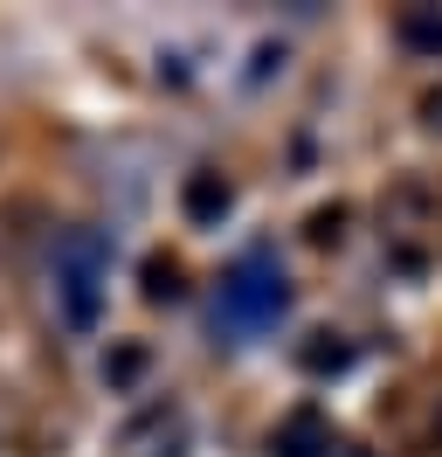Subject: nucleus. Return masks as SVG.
Returning <instances> with one entry per match:
<instances>
[{
    "mask_svg": "<svg viewBox=\"0 0 442 457\" xmlns=\"http://www.w3.org/2000/svg\"><path fill=\"white\" fill-rule=\"evenodd\" d=\"M49 291H55V312L70 333H90L104 319L110 298V243L97 228H70L55 236V257H49Z\"/></svg>",
    "mask_w": 442,
    "mask_h": 457,
    "instance_id": "obj_1",
    "label": "nucleus"
},
{
    "mask_svg": "<svg viewBox=\"0 0 442 457\" xmlns=\"http://www.w3.org/2000/svg\"><path fill=\"white\" fill-rule=\"evenodd\" d=\"M291 312V285H283V263L270 250H242L235 270L221 278V298H215V326L228 333H263Z\"/></svg>",
    "mask_w": 442,
    "mask_h": 457,
    "instance_id": "obj_2",
    "label": "nucleus"
},
{
    "mask_svg": "<svg viewBox=\"0 0 442 457\" xmlns=\"http://www.w3.org/2000/svg\"><path fill=\"white\" fill-rule=\"evenodd\" d=\"M173 436H180V409H173V402H152L145 416L125 423L118 451H125V457H180V451H173Z\"/></svg>",
    "mask_w": 442,
    "mask_h": 457,
    "instance_id": "obj_3",
    "label": "nucleus"
},
{
    "mask_svg": "<svg viewBox=\"0 0 442 457\" xmlns=\"http://www.w3.org/2000/svg\"><path fill=\"white\" fill-rule=\"evenodd\" d=\"M276 451H283V457H318V451H332L325 416H318V409H298V416L283 423V436H276Z\"/></svg>",
    "mask_w": 442,
    "mask_h": 457,
    "instance_id": "obj_4",
    "label": "nucleus"
},
{
    "mask_svg": "<svg viewBox=\"0 0 442 457\" xmlns=\"http://www.w3.org/2000/svg\"><path fill=\"white\" fill-rule=\"evenodd\" d=\"M187 215L193 222H221L228 215V180L221 173H193L187 180Z\"/></svg>",
    "mask_w": 442,
    "mask_h": 457,
    "instance_id": "obj_5",
    "label": "nucleus"
},
{
    "mask_svg": "<svg viewBox=\"0 0 442 457\" xmlns=\"http://www.w3.org/2000/svg\"><path fill=\"white\" fill-rule=\"evenodd\" d=\"M138 374H145V346H118V353L104 361V381H110V388H132Z\"/></svg>",
    "mask_w": 442,
    "mask_h": 457,
    "instance_id": "obj_6",
    "label": "nucleus"
},
{
    "mask_svg": "<svg viewBox=\"0 0 442 457\" xmlns=\"http://www.w3.org/2000/svg\"><path fill=\"white\" fill-rule=\"evenodd\" d=\"M346 361H353V346L339 340V333H332V346H304V368L311 374H332V368H346Z\"/></svg>",
    "mask_w": 442,
    "mask_h": 457,
    "instance_id": "obj_7",
    "label": "nucleus"
},
{
    "mask_svg": "<svg viewBox=\"0 0 442 457\" xmlns=\"http://www.w3.org/2000/svg\"><path fill=\"white\" fill-rule=\"evenodd\" d=\"M401 35H408V42H422V49H442V21H429V14H408V21H401Z\"/></svg>",
    "mask_w": 442,
    "mask_h": 457,
    "instance_id": "obj_8",
    "label": "nucleus"
},
{
    "mask_svg": "<svg viewBox=\"0 0 442 457\" xmlns=\"http://www.w3.org/2000/svg\"><path fill=\"white\" fill-rule=\"evenodd\" d=\"M180 278H173V263H145V298H173Z\"/></svg>",
    "mask_w": 442,
    "mask_h": 457,
    "instance_id": "obj_9",
    "label": "nucleus"
},
{
    "mask_svg": "<svg viewBox=\"0 0 442 457\" xmlns=\"http://www.w3.org/2000/svg\"><path fill=\"white\" fill-rule=\"evenodd\" d=\"M422 118H429V125H436V132H442V90H436V97H429V104H422Z\"/></svg>",
    "mask_w": 442,
    "mask_h": 457,
    "instance_id": "obj_10",
    "label": "nucleus"
}]
</instances>
